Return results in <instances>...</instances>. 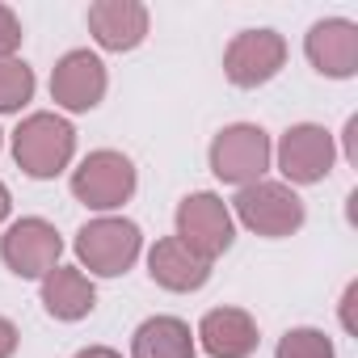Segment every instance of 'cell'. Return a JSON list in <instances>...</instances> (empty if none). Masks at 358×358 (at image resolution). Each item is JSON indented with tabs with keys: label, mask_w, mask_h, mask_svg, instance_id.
Here are the masks:
<instances>
[{
	"label": "cell",
	"mask_w": 358,
	"mask_h": 358,
	"mask_svg": "<svg viewBox=\"0 0 358 358\" xmlns=\"http://www.w3.org/2000/svg\"><path fill=\"white\" fill-rule=\"evenodd\" d=\"M72 152H76V131L59 114H30L13 131V160H17V169L26 177H34V182L59 177L68 169Z\"/></svg>",
	"instance_id": "obj_1"
},
{
	"label": "cell",
	"mask_w": 358,
	"mask_h": 358,
	"mask_svg": "<svg viewBox=\"0 0 358 358\" xmlns=\"http://www.w3.org/2000/svg\"><path fill=\"white\" fill-rule=\"evenodd\" d=\"M177 241L190 253H199L203 262H215L220 253H228L236 241V220H232L228 203L211 190L186 194L177 203Z\"/></svg>",
	"instance_id": "obj_2"
},
{
	"label": "cell",
	"mask_w": 358,
	"mask_h": 358,
	"mask_svg": "<svg viewBox=\"0 0 358 358\" xmlns=\"http://www.w3.org/2000/svg\"><path fill=\"white\" fill-rule=\"evenodd\" d=\"M270 135L253 122H232L211 139V173L228 186H253L270 169Z\"/></svg>",
	"instance_id": "obj_3"
},
{
	"label": "cell",
	"mask_w": 358,
	"mask_h": 358,
	"mask_svg": "<svg viewBox=\"0 0 358 358\" xmlns=\"http://www.w3.org/2000/svg\"><path fill=\"white\" fill-rule=\"evenodd\" d=\"M303 215H308L303 199L291 186H282V182H266L262 177V182H253V186H241V194H236V220L249 232L270 236V241L299 232Z\"/></svg>",
	"instance_id": "obj_4"
},
{
	"label": "cell",
	"mask_w": 358,
	"mask_h": 358,
	"mask_svg": "<svg viewBox=\"0 0 358 358\" xmlns=\"http://www.w3.org/2000/svg\"><path fill=\"white\" fill-rule=\"evenodd\" d=\"M143 249V236L131 220H89L80 232H76V257L80 266H89V274H101V278H118L135 266Z\"/></svg>",
	"instance_id": "obj_5"
},
{
	"label": "cell",
	"mask_w": 358,
	"mask_h": 358,
	"mask_svg": "<svg viewBox=\"0 0 358 358\" xmlns=\"http://www.w3.org/2000/svg\"><path fill=\"white\" fill-rule=\"evenodd\" d=\"M72 194L89 211H114L135 194V164L114 148H97L76 164Z\"/></svg>",
	"instance_id": "obj_6"
},
{
	"label": "cell",
	"mask_w": 358,
	"mask_h": 358,
	"mask_svg": "<svg viewBox=\"0 0 358 358\" xmlns=\"http://www.w3.org/2000/svg\"><path fill=\"white\" fill-rule=\"evenodd\" d=\"M287 64V38L278 30H241L224 51V76L236 89H257L274 80Z\"/></svg>",
	"instance_id": "obj_7"
},
{
	"label": "cell",
	"mask_w": 358,
	"mask_h": 358,
	"mask_svg": "<svg viewBox=\"0 0 358 358\" xmlns=\"http://www.w3.org/2000/svg\"><path fill=\"white\" fill-rule=\"evenodd\" d=\"M59 253H64V236L55 232V224H47L38 215L17 220L0 236V257H5V266L17 278H47L59 266Z\"/></svg>",
	"instance_id": "obj_8"
},
{
	"label": "cell",
	"mask_w": 358,
	"mask_h": 358,
	"mask_svg": "<svg viewBox=\"0 0 358 358\" xmlns=\"http://www.w3.org/2000/svg\"><path fill=\"white\" fill-rule=\"evenodd\" d=\"M333 160H337V148H333V135L316 122H295L282 139H278V169L287 182L295 186H316L333 173Z\"/></svg>",
	"instance_id": "obj_9"
},
{
	"label": "cell",
	"mask_w": 358,
	"mask_h": 358,
	"mask_svg": "<svg viewBox=\"0 0 358 358\" xmlns=\"http://www.w3.org/2000/svg\"><path fill=\"white\" fill-rule=\"evenodd\" d=\"M51 97L68 114H85L106 97V64L93 51H68L51 72Z\"/></svg>",
	"instance_id": "obj_10"
},
{
	"label": "cell",
	"mask_w": 358,
	"mask_h": 358,
	"mask_svg": "<svg viewBox=\"0 0 358 358\" xmlns=\"http://www.w3.org/2000/svg\"><path fill=\"white\" fill-rule=\"evenodd\" d=\"M303 51H308V59L320 76L350 80L358 72V26L345 22V17L316 22L303 38Z\"/></svg>",
	"instance_id": "obj_11"
},
{
	"label": "cell",
	"mask_w": 358,
	"mask_h": 358,
	"mask_svg": "<svg viewBox=\"0 0 358 358\" xmlns=\"http://www.w3.org/2000/svg\"><path fill=\"white\" fill-rule=\"evenodd\" d=\"M89 34L101 51H135L148 38V9L139 0H97L89 5Z\"/></svg>",
	"instance_id": "obj_12"
},
{
	"label": "cell",
	"mask_w": 358,
	"mask_h": 358,
	"mask_svg": "<svg viewBox=\"0 0 358 358\" xmlns=\"http://www.w3.org/2000/svg\"><path fill=\"white\" fill-rule=\"evenodd\" d=\"M199 341L211 358H249L257 350V320L245 308H211L199 320Z\"/></svg>",
	"instance_id": "obj_13"
},
{
	"label": "cell",
	"mask_w": 358,
	"mask_h": 358,
	"mask_svg": "<svg viewBox=\"0 0 358 358\" xmlns=\"http://www.w3.org/2000/svg\"><path fill=\"white\" fill-rule=\"evenodd\" d=\"M148 274H152L156 287L186 295V291H199V287L211 278V262H203L199 253H190L177 236H164V241H156L152 253H148Z\"/></svg>",
	"instance_id": "obj_14"
},
{
	"label": "cell",
	"mask_w": 358,
	"mask_h": 358,
	"mask_svg": "<svg viewBox=\"0 0 358 358\" xmlns=\"http://www.w3.org/2000/svg\"><path fill=\"white\" fill-rule=\"evenodd\" d=\"M93 303H97V291H93V282H89L80 270L55 266V270L43 278V308H47L55 320H80V316L93 312Z\"/></svg>",
	"instance_id": "obj_15"
},
{
	"label": "cell",
	"mask_w": 358,
	"mask_h": 358,
	"mask_svg": "<svg viewBox=\"0 0 358 358\" xmlns=\"http://www.w3.org/2000/svg\"><path fill=\"white\" fill-rule=\"evenodd\" d=\"M131 358H194V333L177 316H152L135 329Z\"/></svg>",
	"instance_id": "obj_16"
},
{
	"label": "cell",
	"mask_w": 358,
	"mask_h": 358,
	"mask_svg": "<svg viewBox=\"0 0 358 358\" xmlns=\"http://www.w3.org/2000/svg\"><path fill=\"white\" fill-rule=\"evenodd\" d=\"M34 97V68L17 55L0 59V114H17Z\"/></svg>",
	"instance_id": "obj_17"
},
{
	"label": "cell",
	"mask_w": 358,
	"mask_h": 358,
	"mask_svg": "<svg viewBox=\"0 0 358 358\" xmlns=\"http://www.w3.org/2000/svg\"><path fill=\"white\" fill-rule=\"evenodd\" d=\"M274 358H333V341L320 329H291L282 333Z\"/></svg>",
	"instance_id": "obj_18"
},
{
	"label": "cell",
	"mask_w": 358,
	"mask_h": 358,
	"mask_svg": "<svg viewBox=\"0 0 358 358\" xmlns=\"http://www.w3.org/2000/svg\"><path fill=\"white\" fill-rule=\"evenodd\" d=\"M22 22H17V13L13 9H5V5H0V59H5V55H13L17 47H22Z\"/></svg>",
	"instance_id": "obj_19"
},
{
	"label": "cell",
	"mask_w": 358,
	"mask_h": 358,
	"mask_svg": "<svg viewBox=\"0 0 358 358\" xmlns=\"http://www.w3.org/2000/svg\"><path fill=\"white\" fill-rule=\"evenodd\" d=\"M17 345H22L17 324H13L9 316H0V358H13V354H17Z\"/></svg>",
	"instance_id": "obj_20"
},
{
	"label": "cell",
	"mask_w": 358,
	"mask_h": 358,
	"mask_svg": "<svg viewBox=\"0 0 358 358\" xmlns=\"http://www.w3.org/2000/svg\"><path fill=\"white\" fill-rule=\"evenodd\" d=\"M354 299H358V282H350L345 287V299H341V324L354 333Z\"/></svg>",
	"instance_id": "obj_21"
},
{
	"label": "cell",
	"mask_w": 358,
	"mask_h": 358,
	"mask_svg": "<svg viewBox=\"0 0 358 358\" xmlns=\"http://www.w3.org/2000/svg\"><path fill=\"white\" fill-rule=\"evenodd\" d=\"M76 358H122L118 350H110V345H89V350H80Z\"/></svg>",
	"instance_id": "obj_22"
},
{
	"label": "cell",
	"mask_w": 358,
	"mask_h": 358,
	"mask_svg": "<svg viewBox=\"0 0 358 358\" xmlns=\"http://www.w3.org/2000/svg\"><path fill=\"white\" fill-rule=\"evenodd\" d=\"M9 207H13V199H9V186H5V182H0V224H5V220H9Z\"/></svg>",
	"instance_id": "obj_23"
}]
</instances>
